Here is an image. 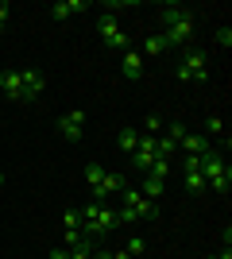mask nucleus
I'll use <instances>...</instances> for the list:
<instances>
[{
	"label": "nucleus",
	"instance_id": "f257e3e1",
	"mask_svg": "<svg viewBox=\"0 0 232 259\" xmlns=\"http://www.w3.org/2000/svg\"><path fill=\"white\" fill-rule=\"evenodd\" d=\"M155 217H159V205H155V201H147L140 190H128V186H124L120 209H116V221H120V225H135V221H155Z\"/></svg>",
	"mask_w": 232,
	"mask_h": 259
},
{
	"label": "nucleus",
	"instance_id": "f03ea898",
	"mask_svg": "<svg viewBox=\"0 0 232 259\" xmlns=\"http://www.w3.org/2000/svg\"><path fill=\"white\" fill-rule=\"evenodd\" d=\"M205 77H209V54L190 47L182 54V66H178V81H205Z\"/></svg>",
	"mask_w": 232,
	"mask_h": 259
},
{
	"label": "nucleus",
	"instance_id": "7ed1b4c3",
	"mask_svg": "<svg viewBox=\"0 0 232 259\" xmlns=\"http://www.w3.org/2000/svg\"><path fill=\"white\" fill-rule=\"evenodd\" d=\"M97 31H101V43L112 47V51H128V35H124V27L116 23V16L112 12H105L97 23Z\"/></svg>",
	"mask_w": 232,
	"mask_h": 259
},
{
	"label": "nucleus",
	"instance_id": "20e7f679",
	"mask_svg": "<svg viewBox=\"0 0 232 259\" xmlns=\"http://www.w3.org/2000/svg\"><path fill=\"white\" fill-rule=\"evenodd\" d=\"M58 132H62L70 143H77L85 136V112H81V108H70L66 116H58Z\"/></svg>",
	"mask_w": 232,
	"mask_h": 259
},
{
	"label": "nucleus",
	"instance_id": "39448f33",
	"mask_svg": "<svg viewBox=\"0 0 232 259\" xmlns=\"http://www.w3.org/2000/svg\"><path fill=\"white\" fill-rule=\"evenodd\" d=\"M163 39H166V47H186L190 39H194V16L182 20V23H174V27H166Z\"/></svg>",
	"mask_w": 232,
	"mask_h": 259
},
{
	"label": "nucleus",
	"instance_id": "423d86ee",
	"mask_svg": "<svg viewBox=\"0 0 232 259\" xmlns=\"http://www.w3.org/2000/svg\"><path fill=\"white\" fill-rule=\"evenodd\" d=\"M20 85H23V101H35L47 89V77L39 70H20Z\"/></svg>",
	"mask_w": 232,
	"mask_h": 259
},
{
	"label": "nucleus",
	"instance_id": "0eeeda50",
	"mask_svg": "<svg viewBox=\"0 0 232 259\" xmlns=\"http://www.w3.org/2000/svg\"><path fill=\"white\" fill-rule=\"evenodd\" d=\"M178 151H186V155H205V151H213V143L205 140V136H198V132H186V136L178 140Z\"/></svg>",
	"mask_w": 232,
	"mask_h": 259
},
{
	"label": "nucleus",
	"instance_id": "6e6552de",
	"mask_svg": "<svg viewBox=\"0 0 232 259\" xmlns=\"http://www.w3.org/2000/svg\"><path fill=\"white\" fill-rule=\"evenodd\" d=\"M120 194H124V174H105V182H101V190L93 194V201L105 205V197H120Z\"/></svg>",
	"mask_w": 232,
	"mask_h": 259
},
{
	"label": "nucleus",
	"instance_id": "1a4fd4ad",
	"mask_svg": "<svg viewBox=\"0 0 232 259\" xmlns=\"http://www.w3.org/2000/svg\"><path fill=\"white\" fill-rule=\"evenodd\" d=\"M116 225H120V221H116V209H105V205H101L97 217H93V232H97V240H105Z\"/></svg>",
	"mask_w": 232,
	"mask_h": 259
},
{
	"label": "nucleus",
	"instance_id": "9d476101",
	"mask_svg": "<svg viewBox=\"0 0 232 259\" xmlns=\"http://www.w3.org/2000/svg\"><path fill=\"white\" fill-rule=\"evenodd\" d=\"M85 8H89L85 0H55L51 4V20H70L74 12H85Z\"/></svg>",
	"mask_w": 232,
	"mask_h": 259
},
{
	"label": "nucleus",
	"instance_id": "9b49d317",
	"mask_svg": "<svg viewBox=\"0 0 232 259\" xmlns=\"http://www.w3.org/2000/svg\"><path fill=\"white\" fill-rule=\"evenodd\" d=\"M0 89L8 93L12 101H23V85H20V70H4L0 74Z\"/></svg>",
	"mask_w": 232,
	"mask_h": 259
},
{
	"label": "nucleus",
	"instance_id": "f8f14e48",
	"mask_svg": "<svg viewBox=\"0 0 232 259\" xmlns=\"http://www.w3.org/2000/svg\"><path fill=\"white\" fill-rule=\"evenodd\" d=\"M159 16H163V31H166V27H174V23L190 20L194 12H190V8H182V4H163V12H159Z\"/></svg>",
	"mask_w": 232,
	"mask_h": 259
},
{
	"label": "nucleus",
	"instance_id": "ddd939ff",
	"mask_svg": "<svg viewBox=\"0 0 232 259\" xmlns=\"http://www.w3.org/2000/svg\"><path fill=\"white\" fill-rule=\"evenodd\" d=\"M124 74L132 77V81H135V77H144V54H140V51H124Z\"/></svg>",
	"mask_w": 232,
	"mask_h": 259
},
{
	"label": "nucleus",
	"instance_id": "4468645a",
	"mask_svg": "<svg viewBox=\"0 0 232 259\" xmlns=\"http://www.w3.org/2000/svg\"><path fill=\"white\" fill-rule=\"evenodd\" d=\"M205 132H209L213 140H221L224 151H228V132H224V120L217 116V112H209V116H205Z\"/></svg>",
	"mask_w": 232,
	"mask_h": 259
},
{
	"label": "nucleus",
	"instance_id": "2eb2a0df",
	"mask_svg": "<svg viewBox=\"0 0 232 259\" xmlns=\"http://www.w3.org/2000/svg\"><path fill=\"white\" fill-rule=\"evenodd\" d=\"M140 194H144L147 201H155V205H159V197H163V178H151V174H147L144 186H140Z\"/></svg>",
	"mask_w": 232,
	"mask_h": 259
},
{
	"label": "nucleus",
	"instance_id": "dca6fc26",
	"mask_svg": "<svg viewBox=\"0 0 232 259\" xmlns=\"http://www.w3.org/2000/svg\"><path fill=\"white\" fill-rule=\"evenodd\" d=\"M174 155H178V143L170 140V136H159V140H155V159H166V162H170Z\"/></svg>",
	"mask_w": 232,
	"mask_h": 259
},
{
	"label": "nucleus",
	"instance_id": "f3484780",
	"mask_svg": "<svg viewBox=\"0 0 232 259\" xmlns=\"http://www.w3.org/2000/svg\"><path fill=\"white\" fill-rule=\"evenodd\" d=\"M116 143H120V151H124V155H132L135 147H140V132H135V128H124Z\"/></svg>",
	"mask_w": 232,
	"mask_h": 259
},
{
	"label": "nucleus",
	"instance_id": "a211bd4d",
	"mask_svg": "<svg viewBox=\"0 0 232 259\" xmlns=\"http://www.w3.org/2000/svg\"><path fill=\"white\" fill-rule=\"evenodd\" d=\"M166 51V39H163V35H151V39H144V51H140V54H144V58H155V54H163Z\"/></svg>",
	"mask_w": 232,
	"mask_h": 259
},
{
	"label": "nucleus",
	"instance_id": "6ab92c4d",
	"mask_svg": "<svg viewBox=\"0 0 232 259\" xmlns=\"http://www.w3.org/2000/svg\"><path fill=\"white\" fill-rule=\"evenodd\" d=\"M85 182H89V190H93V194L101 190V182H105V170H101L97 162H93V166H85Z\"/></svg>",
	"mask_w": 232,
	"mask_h": 259
},
{
	"label": "nucleus",
	"instance_id": "aec40b11",
	"mask_svg": "<svg viewBox=\"0 0 232 259\" xmlns=\"http://www.w3.org/2000/svg\"><path fill=\"white\" fill-rule=\"evenodd\" d=\"M144 174H151V178H163V182H166V174H170V162H166V159H151V166H147Z\"/></svg>",
	"mask_w": 232,
	"mask_h": 259
},
{
	"label": "nucleus",
	"instance_id": "412c9836",
	"mask_svg": "<svg viewBox=\"0 0 232 259\" xmlns=\"http://www.w3.org/2000/svg\"><path fill=\"white\" fill-rule=\"evenodd\" d=\"M62 225H66V232H81V213H77V209H66V213H62Z\"/></svg>",
	"mask_w": 232,
	"mask_h": 259
},
{
	"label": "nucleus",
	"instance_id": "4be33fe9",
	"mask_svg": "<svg viewBox=\"0 0 232 259\" xmlns=\"http://www.w3.org/2000/svg\"><path fill=\"white\" fill-rule=\"evenodd\" d=\"M124 251H128V255H144V251H147V240L144 236H132L128 244H124Z\"/></svg>",
	"mask_w": 232,
	"mask_h": 259
},
{
	"label": "nucleus",
	"instance_id": "5701e85b",
	"mask_svg": "<svg viewBox=\"0 0 232 259\" xmlns=\"http://www.w3.org/2000/svg\"><path fill=\"white\" fill-rule=\"evenodd\" d=\"M144 132H147V136H159V132H163V120H159V116H147L144 120Z\"/></svg>",
	"mask_w": 232,
	"mask_h": 259
},
{
	"label": "nucleus",
	"instance_id": "b1692460",
	"mask_svg": "<svg viewBox=\"0 0 232 259\" xmlns=\"http://www.w3.org/2000/svg\"><path fill=\"white\" fill-rule=\"evenodd\" d=\"M217 43L228 51V47H232V27H217Z\"/></svg>",
	"mask_w": 232,
	"mask_h": 259
},
{
	"label": "nucleus",
	"instance_id": "393cba45",
	"mask_svg": "<svg viewBox=\"0 0 232 259\" xmlns=\"http://www.w3.org/2000/svg\"><path fill=\"white\" fill-rule=\"evenodd\" d=\"M166 136H170V140H182V136H186V124H170V128H166Z\"/></svg>",
	"mask_w": 232,
	"mask_h": 259
},
{
	"label": "nucleus",
	"instance_id": "a878e982",
	"mask_svg": "<svg viewBox=\"0 0 232 259\" xmlns=\"http://www.w3.org/2000/svg\"><path fill=\"white\" fill-rule=\"evenodd\" d=\"M8 4H4V0H0V35H4V31H8Z\"/></svg>",
	"mask_w": 232,
	"mask_h": 259
},
{
	"label": "nucleus",
	"instance_id": "bb28decb",
	"mask_svg": "<svg viewBox=\"0 0 232 259\" xmlns=\"http://www.w3.org/2000/svg\"><path fill=\"white\" fill-rule=\"evenodd\" d=\"M47 259H70V248H55V251H51Z\"/></svg>",
	"mask_w": 232,
	"mask_h": 259
},
{
	"label": "nucleus",
	"instance_id": "cd10ccee",
	"mask_svg": "<svg viewBox=\"0 0 232 259\" xmlns=\"http://www.w3.org/2000/svg\"><path fill=\"white\" fill-rule=\"evenodd\" d=\"M89 259H112V251H105V248H93V255Z\"/></svg>",
	"mask_w": 232,
	"mask_h": 259
},
{
	"label": "nucleus",
	"instance_id": "c85d7f7f",
	"mask_svg": "<svg viewBox=\"0 0 232 259\" xmlns=\"http://www.w3.org/2000/svg\"><path fill=\"white\" fill-rule=\"evenodd\" d=\"M112 259H132V255H128V251L120 248V251H112Z\"/></svg>",
	"mask_w": 232,
	"mask_h": 259
},
{
	"label": "nucleus",
	"instance_id": "c756f323",
	"mask_svg": "<svg viewBox=\"0 0 232 259\" xmlns=\"http://www.w3.org/2000/svg\"><path fill=\"white\" fill-rule=\"evenodd\" d=\"M209 259H232V251H228V248H224V251H221V255H209Z\"/></svg>",
	"mask_w": 232,
	"mask_h": 259
},
{
	"label": "nucleus",
	"instance_id": "7c9ffc66",
	"mask_svg": "<svg viewBox=\"0 0 232 259\" xmlns=\"http://www.w3.org/2000/svg\"><path fill=\"white\" fill-rule=\"evenodd\" d=\"M0 186H4V174H0Z\"/></svg>",
	"mask_w": 232,
	"mask_h": 259
}]
</instances>
